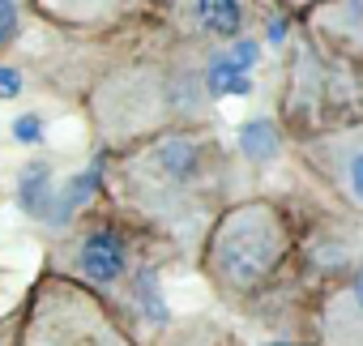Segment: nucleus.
Returning a JSON list of instances; mask_svg holds the SVG:
<instances>
[{
    "mask_svg": "<svg viewBox=\"0 0 363 346\" xmlns=\"http://www.w3.org/2000/svg\"><path fill=\"white\" fill-rule=\"evenodd\" d=\"M103 189L111 206L154 227L175 248L184 240L201 244L218 210L235 201L227 197L231 154L206 124H171L162 133L111 150Z\"/></svg>",
    "mask_w": 363,
    "mask_h": 346,
    "instance_id": "nucleus-1",
    "label": "nucleus"
},
{
    "mask_svg": "<svg viewBox=\"0 0 363 346\" xmlns=\"http://www.w3.org/2000/svg\"><path fill=\"white\" fill-rule=\"evenodd\" d=\"M291 154L350 218H363V116L346 124L295 133Z\"/></svg>",
    "mask_w": 363,
    "mask_h": 346,
    "instance_id": "nucleus-5",
    "label": "nucleus"
},
{
    "mask_svg": "<svg viewBox=\"0 0 363 346\" xmlns=\"http://www.w3.org/2000/svg\"><path fill=\"white\" fill-rule=\"evenodd\" d=\"M299 26L320 52L363 69V0H320L312 13L299 18Z\"/></svg>",
    "mask_w": 363,
    "mask_h": 346,
    "instance_id": "nucleus-9",
    "label": "nucleus"
},
{
    "mask_svg": "<svg viewBox=\"0 0 363 346\" xmlns=\"http://www.w3.org/2000/svg\"><path fill=\"white\" fill-rule=\"evenodd\" d=\"M274 5H278V9H282V13H286L291 22H299L303 13H312V9L320 5V0H274Z\"/></svg>",
    "mask_w": 363,
    "mask_h": 346,
    "instance_id": "nucleus-11",
    "label": "nucleus"
},
{
    "mask_svg": "<svg viewBox=\"0 0 363 346\" xmlns=\"http://www.w3.org/2000/svg\"><path fill=\"white\" fill-rule=\"evenodd\" d=\"M257 18L261 0H154L150 9L154 30L197 52H218L252 39Z\"/></svg>",
    "mask_w": 363,
    "mask_h": 346,
    "instance_id": "nucleus-6",
    "label": "nucleus"
},
{
    "mask_svg": "<svg viewBox=\"0 0 363 346\" xmlns=\"http://www.w3.org/2000/svg\"><path fill=\"white\" fill-rule=\"evenodd\" d=\"M30 0H0V60H5L22 35H26V22H30Z\"/></svg>",
    "mask_w": 363,
    "mask_h": 346,
    "instance_id": "nucleus-10",
    "label": "nucleus"
},
{
    "mask_svg": "<svg viewBox=\"0 0 363 346\" xmlns=\"http://www.w3.org/2000/svg\"><path fill=\"white\" fill-rule=\"evenodd\" d=\"M171 252H175V244L167 235L137 223L120 206L103 201V206L86 210L77 223H69L43 248V269H56V274L99 291L128 320V303L145 291V282L158 274V265Z\"/></svg>",
    "mask_w": 363,
    "mask_h": 346,
    "instance_id": "nucleus-3",
    "label": "nucleus"
},
{
    "mask_svg": "<svg viewBox=\"0 0 363 346\" xmlns=\"http://www.w3.org/2000/svg\"><path fill=\"white\" fill-rule=\"evenodd\" d=\"M9 346H137V333L111 299L43 269L22 299Z\"/></svg>",
    "mask_w": 363,
    "mask_h": 346,
    "instance_id": "nucleus-4",
    "label": "nucleus"
},
{
    "mask_svg": "<svg viewBox=\"0 0 363 346\" xmlns=\"http://www.w3.org/2000/svg\"><path fill=\"white\" fill-rule=\"evenodd\" d=\"M299 257V223L278 197H235L197 244V269L227 308L265 299Z\"/></svg>",
    "mask_w": 363,
    "mask_h": 346,
    "instance_id": "nucleus-2",
    "label": "nucleus"
},
{
    "mask_svg": "<svg viewBox=\"0 0 363 346\" xmlns=\"http://www.w3.org/2000/svg\"><path fill=\"white\" fill-rule=\"evenodd\" d=\"M30 9L69 35H120L150 22L154 0H30Z\"/></svg>",
    "mask_w": 363,
    "mask_h": 346,
    "instance_id": "nucleus-7",
    "label": "nucleus"
},
{
    "mask_svg": "<svg viewBox=\"0 0 363 346\" xmlns=\"http://www.w3.org/2000/svg\"><path fill=\"white\" fill-rule=\"evenodd\" d=\"M316 346H363V261L337 274L312 308Z\"/></svg>",
    "mask_w": 363,
    "mask_h": 346,
    "instance_id": "nucleus-8",
    "label": "nucleus"
}]
</instances>
